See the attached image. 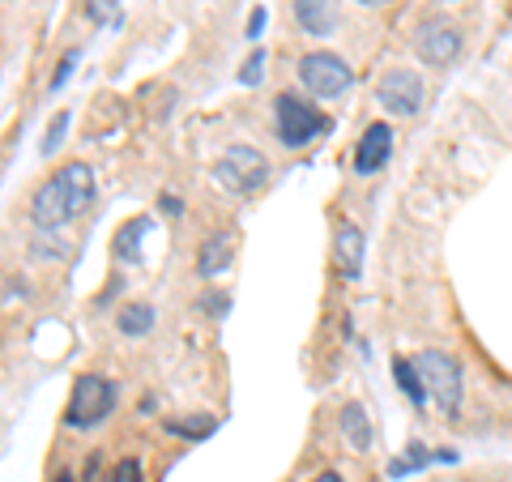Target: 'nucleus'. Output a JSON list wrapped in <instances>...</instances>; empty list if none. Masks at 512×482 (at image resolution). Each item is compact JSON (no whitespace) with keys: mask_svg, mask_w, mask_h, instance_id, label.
I'll return each mask as SVG.
<instances>
[{"mask_svg":"<svg viewBox=\"0 0 512 482\" xmlns=\"http://www.w3.org/2000/svg\"><path fill=\"white\" fill-rule=\"evenodd\" d=\"M94 205V171L86 163L60 167L52 180H43L30 197V222L39 231H60L73 218H82Z\"/></svg>","mask_w":512,"mask_h":482,"instance_id":"obj_1","label":"nucleus"},{"mask_svg":"<svg viewBox=\"0 0 512 482\" xmlns=\"http://www.w3.org/2000/svg\"><path fill=\"white\" fill-rule=\"evenodd\" d=\"M414 367H419L427 397L444 410V419H457L461 401H466V372H461V363L453 355H444V350H423V355H414Z\"/></svg>","mask_w":512,"mask_h":482,"instance_id":"obj_2","label":"nucleus"},{"mask_svg":"<svg viewBox=\"0 0 512 482\" xmlns=\"http://www.w3.org/2000/svg\"><path fill=\"white\" fill-rule=\"evenodd\" d=\"M274 128H278V141L286 150H303V146H312L320 133H329L333 120L320 107H312L308 99L286 90L274 99Z\"/></svg>","mask_w":512,"mask_h":482,"instance_id":"obj_3","label":"nucleus"},{"mask_svg":"<svg viewBox=\"0 0 512 482\" xmlns=\"http://www.w3.org/2000/svg\"><path fill=\"white\" fill-rule=\"evenodd\" d=\"M111 410H116V384L107 376H77L73 380V393H69V406H64V423L73 431H90L111 419Z\"/></svg>","mask_w":512,"mask_h":482,"instance_id":"obj_4","label":"nucleus"},{"mask_svg":"<svg viewBox=\"0 0 512 482\" xmlns=\"http://www.w3.org/2000/svg\"><path fill=\"white\" fill-rule=\"evenodd\" d=\"M299 86L312 94V99H338V94H346L350 86H355V73H350V64L338 56V52H325V47H316V52H303L299 64Z\"/></svg>","mask_w":512,"mask_h":482,"instance_id":"obj_5","label":"nucleus"},{"mask_svg":"<svg viewBox=\"0 0 512 482\" xmlns=\"http://www.w3.org/2000/svg\"><path fill=\"white\" fill-rule=\"evenodd\" d=\"M214 180L222 188L239 192V197H252V192L265 188V180H269V158L256 146H227L214 163Z\"/></svg>","mask_w":512,"mask_h":482,"instance_id":"obj_6","label":"nucleus"},{"mask_svg":"<svg viewBox=\"0 0 512 482\" xmlns=\"http://www.w3.org/2000/svg\"><path fill=\"white\" fill-rule=\"evenodd\" d=\"M376 103L389 111V116H419L423 107V77L410 69H389L376 82Z\"/></svg>","mask_w":512,"mask_h":482,"instance_id":"obj_7","label":"nucleus"},{"mask_svg":"<svg viewBox=\"0 0 512 482\" xmlns=\"http://www.w3.org/2000/svg\"><path fill=\"white\" fill-rule=\"evenodd\" d=\"M414 52L427 69H448L457 56H461V30L444 18H431L419 26V35H414Z\"/></svg>","mask_w":512,"mask_h":482,"instance_id":"obj_8","label":"nucleus"},{"mask_svg":"<svg viewBox=\"0 0 512 482\" xmlns=\"http://www.w3.org/2000/svg\"><path fill=\"white\" fill-rule=\"evenodd\" d=\"M363 256H367V239L355 222H338L333 231V273L342 282H359L363 278Z\"/></svg>","mask_w":512,"mask_h":482,"instance_id":"obj_9","label":"nucleus"},{"mask_svg":"<svg viewBox=\"0 0 512 482\" xmlns=\"http://www.w3.org/2000/svg\"><path fill=\"white\" fill-rule=\"evenodd\" d=\"M389 158H393V128L384 120L367 124L363 137H359V146H355V171L359 175H376V171H384Z\"/></svg>","mask_w":512,"mask_h":482,"instance_id":"obj_10","label":"nucleus"},{"mask_svg":"<svg viewBox=\"0 0 512 482\" xmlns=\"http://www.w3.org/2000/svg\"><path fill=\"white\" fill-rule=\"evenodd\" d=\"M235 256V235L231 231H214L205 235V244L197 248V278H218Z\"/></svg>","mask_w":512,"mask_h":482,"instance_id":"obj_11","label":"nucleus"},{"mask_svg":"<svg viewBox=\"0 0 512 482\" xmlns=\"http://www.w3.org/2000/svg\"><path fill=\"white\" fill-rule=\"evenodd\" d=\"M295 22H299L303 35L329 39L333 26H338V13H333L329 0H295Z\"/></svg>","mask_w":512,"mask_h":482,"instance_id":"obj_12","label":"nucleus"},{"mask_svg":"<svg viewBox=\"0 0 512 482\" xmlns=\"http://www.w3.org/2000/svg\"><path fill=\"white\" fill-rule=\"evenodd\" d=\"M342 436L346 444L355 448V453H367L376 440V431H372V419H367V410L359 406V401H350V406L342 410Z\"/></svg>","mask_w":512,"mask_h":482,"instance_id":"obj_13","label":"nucleus"},{"mask_svg":"<svg viewBox=\"0 0 512 482\" xmlns=\"http://www.w3.org/2000/svg\"><path fill=\"white\" fill-rule=\"evenodd\" d=\"M150 231V218H128L116 231V261L120 265H137L141 261V239Z\"/></svg>","mask_w":512,"mask_h":482,"instance_id":"obj_14","label":"nucleus"},{"mask_svg":"<svg viewBox=\"0 0 512 482\" xmlns=\"http://www.w3.org/2000/svg\"><path fill=\"white\" fill-rule=\"evenodd\" d=\"M154 320H158V312L150 303H128V308H120V316H116V329L124 337H146L154 329Z\"/></svg>","mask_w":512,"mask_h":482,"instance_id":"obj_15","label":"nucleus"},{"mask_svg":"<svg viewBox=\"0 0 512 482\" xmlns=\"http://www.w3.org/2000/svg\"><path fill=\"white\" fill-rule=\"evenodd\" d=\"M393 380H397V389L410 397V406H427V389H423V380H419V367H414V359L397 355L393 359Z\"/></svg>","mask_w":512,"mask_h":482,"instance_id":"obj_16","label":"nucleus"},{"mask_svg":"<svg viewBox=\"0 0 512 482\" xmlns=\"http://www.w3.org/2000/svg\"><path fill=\"white\" fill-rule=\"evenodd\" d=\"M167 431L180 440H210L218 431V419L214 414H192V419H167Z\"/></svg>","mask_w":512,"mask_h":482,"instance_id":"obj_17","label":"nucleus"},{"mask_svg":"<svg viewBox=\"0 0 512 482\" xmlns=\"http://www.w3.org/2000/svg\"><path fill=\"white\" fill-rule=\"evenodd\" d=\"M431 461H436V453H427V448H423L419 440H410V444H406V453L397 457V461H389V478H406V474H419V470H427Z\"/></svg>","mask_w":512,"mask_h":482,"instance_id":"obj_18","label":"nucleus"},{"mask_svg":"<svg viewBox=\"0 0 512 482\" xmlns=\"http://www.w3.org/2000/svg\"><path fill=\"white\" fill-rule=\"evenodd\" d=\"M82 9H86V18H90L94 26H120V22H124L120 0H82Z\"/></svg>","mask_w":512,"mask_h":482,"instance_id":"obj_19","label":"nucleus"},{"mask_svg":"<svg viewBox=\"0 0 512 482\" xmlns=\"http://www.w3.org/2000/svg\"><path fill=\"white\" fill-rule=\"evenodd\" d=\"M77 60H82V52H77V47H73V52H64L60 64H56V73H52V86H47V90L60 94L64 86H69V77H73V69H77Z\"/></svg>","mask_w":512,"mask_h":482,"instance_id":"obj_20","label":"nucleus"},{"mask_svg":"<svg viewBox=\"0 0 512 482\" xmlns=\"http://www.w3.org/2000/svg\"><path fill=\"white\" fill-rule=\"evenodd\" d=\"M197 312H205V316H227L231 312V295H222V291H205L201 299H197Z\"/></svg>","mask_w":512,"mask_h":482,"instance_id":"obj_21","label":"nucleus"},{"mask_svg":"<svg viewBox=\"0 0 512 482\" xmlns=\"http://www.w3.org/2000/svg\"><path fill=\"white\" fill-rule=\"evenodd\" d=\"M265 77V52L256 47V52L244 60V69H239V86H256Z\"/></svg>","mask_w":512,"mask_h":482,"instance_id":"obj_22","label":"nucleus"},{"mask_svg":"<svg viewBox=\"0 0 512 482\" xmlns=\"http://www.w3.org/2000/svg\"><path fill=\"white\" fill-rule=\"evenodd\" d=\"M64 133H69V116L60 111V116L52 120V128H47V137H43V154H56L64 146Z\"/></svg>","mask_w":512,"mask_h":482,"instance_id":"obj_23","label":"nucleus"},{"mask_svg":"<svg viewBox=\"0 0 512 482\" xmlns=\"http://www.w3.org/2000/svg\"><path fill=\"white\" fill-rule=\"evenodd\" d=\"M107 482H146V474H141V461H137V457H124L116 470H111Z\"/></svg>","mask_w":512,"mask_h":482,"instance_id":"obj_24","label":"nucleus"},{"mask_svg":"<svg viewBox=\"0 0 512 482\" xmlns=\"http://www.w3.org/2000/svg\"><path fill=\"white\" fill-rule=\"evenodd\" d=\"M265 22H269V9H265V5H256V9L248 13V39H252V43L265 35Z\"/></svg>","mask_w":512,"mask_h":482,"instance_id":"obj_25","label":"nucleus"},{"mask_svg":"<svg viewBox=\"0 0 512 482\" xmlns=\"http://www.w3.org/2000/svg\"><path fill=\"white\" fill-rule=\"evenodd\" d=\"M158 210H163L167 218H180V214H184V205H180V197H171V192H163V197H158Z\"/></svg>","mask_w":512,"mask_h":482,"instance_id":"obj_26","label":"nucleus"},{"mask_svg":"<svg viewBox=\"0 0 512 482\" xmlns=\"http://www.w3.org/2000/svg\"><path fill=\"white\" fill-rule=\"evenodd\" d=\"M312 482H346V478H342V474H338V470H325V474H316V478H312Z\"/></svg>","mask_w":512,"mask_h":482,"instance_id":"obj_27","label":"nucleus"},{"mask_svg":"<svg viewBox=\"0 0 512 482\" xmlns=\"http://www.w3.org/2000/svg\"><path fill=\"white\" fill-rule=\"evenodd\" d=\"M359 5H367V9H384L389 0H359Z\"/></svg>","mask_w":512,"mask_h":482,"instance_id":"obj_28","label":"nucleus"},{"mask_svg":"<svg viewBox=\"0 0 512 482\" xmlns=\"http://www.w3.org/2000/svg\"><path fill=\"white\" fill-rule=\"evenodd\" d=\"M52 482H77V478H73V474H56Z\"/></svg>","mask_w":512,"mask_h":482,"instance_id":"obj_29","label":"nucleus"}]
</instances>
